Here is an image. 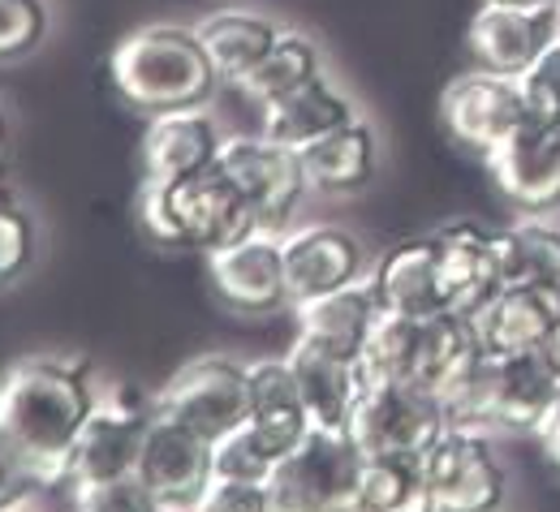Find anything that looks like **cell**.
Returning a JSON list of instances; mask_svg holds the SVG:
<instances>
[{"label": "cell", "instance_id": "7", "mask_svg": "<svg viewBox=\"0 0 560 512\" xmlns=\"http://www.w3.org/2000/svg\"><path fill=\"white\" fill-rule=\"evenodd\" d=\"M362 448L350 431H311L306 443L284 456L272 474L277 512H353L362 483Z\"/></svg>", "mask_w": 560, "mask_h": 512}, {"label": "cell", "instance_id": "22", "mask_svg": "<svg viewBox=\"0 0 560 512\" xmlns=\"http://www.w3.org/2000/svg\"><path fill=\"white\" fill-rule=\"evenodd\" d=\"M353 117H358V108L350 95L332 78H315L302 91L259 108V134L289 151H306L311 143L328 139L332 130L350 126Z\"/></svg>", "mask_w": 560, "mask_h": 512}, {"label": "cell", "instance_id": "35", "mask_svg": "<svg viewBox=\"0 0 560 512\" xmlns=\"http://www.w3.org/2000/svg\"><path fill=\"white\" fill-rule=\"evenodd\" d=\"M195 512H277L268 483H233V478H211L203 500Z\"/></svg>", "mask_w": 560, "mask_h": 512}, {"label": "cell", "instance_id": "14", "mask_svg": "<svg viewBox=\"0 0 560 512\" xmlns=\"http://www.w3.org/2000/svg\"><path fill=\"white\" fill-rule=\"evenodd\" d=\"M440 250V289L453 314L479 319L504 289V263H500V228L479 219H453L435 228Z\"/></svg>", "mask_w": 560, "mask_h": 512}, {"label": "cell", "instance_id": "28", "mask_svg": "<svg viewBox=\"0 0 560 512\" xmlns=\"http://www.w3.org/2000/svg\"><path fill=\"white\" fill-rule=\"evenodd\" d=\"M324 78V57H319V44L311 35H298V31H280V39L272 44V52L237 82V91L255 104V108H268L284 95L302 91L306 82Z\"/></svg>", "mask_w": 560, "mask_h": 512}, {"label": "cell", "instance_id": "25", "mask_svg": "<svg viewBox=\"0 0 560 512\" xmlns=\"http://www.w3.org/2000/svg\"><path fill=\"white\" fill-rule=\"evenodd\" d=\"M302 155V168H306V181L315 194H332V199H346L358 194L375 181V164H380V143H375V130L353 117L350 126L332 130L328 139L311 143Z\"/></svg>", "mask_w": 560, "mask_h": 512}, {"label": "cell", "instance_id": "15", "mask_svg": "<svg viewBox=\"0 0 560 512\" xmlns=\"http://www.w3.org/2000/svg\"><path fill=\"white\" fill-rule=\"evenodd\" d=\"M208 281L215 297L237 314H277L289 306L284 281V246L277 233H250L224 250H211Z\"/></svg>", "mask_w": 560, "mask_h": 512}, {"label": "cell", "instance_id": "33", "mask_svg": "<svg viewBox=\"0 0 560 512\" xmlns=\"http://www.w3.org/2000/svg\"><path fill=\"white\" fill-rule=\"evenodd\" d=\"M211 465H215V478H233V483H272V474H277V465L246 439V431L215 439Z\"/></svg>", "mask_w": 560, "mask_h": 512}, {"label": "cell", "instance_id": "32", "mask_svg": "<svg viewBox=\"0 0 560 512\" xmlns=\"http://www.w3.org/2000/svg\"><path fill=\"white\" fill-rule=\"evenodd\" d=\"M48 35L44 0H0V61L31 57Z\"/></svg>", "mask_w": 560, "mask_h": 512}, {"label": "cell", "instance_id": "30", "mask_svg": "<svg viewBox=\"0 0 560 512\" xmlns=\"http://www.w3.org/2000/svg\"><path fill=\"white\" fill-rule=\"evenodd\" d=\"M39 254V228L22 199L0 190V289L18 285Z\"/></svg>", "mask_w": 560, "mask_h": 512}, {"label": "cell", "instance_id": "41", "mask_svg": "<svg viewBox=\"0 0 560 512\" xmlns=\"http://www.w3.org/2000/svg\"><path fill=\"white\" fill-rule=\"evenodd\" d=\"M500 4H548V0H500Z\"/></svg>", "mask_w": 560, "mask_h": 512}, {"label": "cell", "instance_id": "29", "mask_svg": "<svg viewBox=\"0 0 560 512\" xmlns=\"http://www.w3.org/2000/svg\"><path fill=\"white\" fill-rule=\"evenodd\" d=\"M353 512H440L431 500L422 461L410 456H366Z\"/></svg>", "mask_w": 560, "mask_h": 512}, {"label": "cell", "instance_id": "34", "mask_svg": "<svg viewBox=\"0 0 560 512\" xmlns=\"http://www.w3.org/2000/svg\"><path fill=\"white\" fill-rule=\"evenodd\" d=\"M517 82H522V95H526L530 117L560 121V39Z\"/></svg>", "mask_w": 560, "mask_h": 512}, {"label": "cell", "instance_id": "21", "mask_svg": "<svg viewBox=\"0 0 560 512\" xmlns=\"http://www.w3.org/2000/svg\"><path fill=\"white\" fill-rule=\"evenodd\" d=\"M371 289L380 297L384 314H401V319H431L444 306L440 289V250H435V233L397 241L388 254L375 259L371 267Z\"/></svg>", "mask_w": 560, "mask_h": 512}, {"label": "cell", "instance_id": "12", "mask_svg": "<svg viewBox=\"0 0 560 512\" xmlns=\"http://www.w3.org/2000/svg\"><path fill=\"white\" fill-rule=\"evenodd\" d=\"M560 39V4H500L483 0L470 31H466V48L475 57L479 70L509 73L522 78L552 44Z\"/></svg>", "mask_w": 560, "mask_h": 512}, {"label": "cell", "instance_id": "10", "mask_svg": "<svg viewBox=\"0 0 560 512\" xmlns=\"http://www.w3.org/2000/svg\"><path fill=\"white\" fill-rule=\"evenodd\" d=\"M422 474L440 512H500L509 500V474L491 436L448 427L422 456Z\"/></svg>", "mask_w": 560, "mask_h": 512}, {"label": "cell", "instance_id": "20", "mask_svg": "<svg viewBox=\"0 0 560 512\" xmlns=\"http://www.w3.org/2000/svg\"><path fill=\"white\" fill-rule=\"evenodd\" d=\"M284 362L293 370V383H298V396L311 414V427L315 431H350L358 396L366 388L362 366L353 358H341V354H328L302 336L289 345Z\"/></svg>", "mask_w": 560, "mask_h": 512}, {"label": "cell", "instance_id": "39", "mask_svg": "<svg viewBox=\"0 0 560 512\" xmlns=\"http://www.w3.org/2000/svg\"><path fill=\"white\" fill-rule=\"evenodd\" d=\"M4 139H9V117H4V108H0V146H4Z\"/></svg>", "mask_w": 560, "mask_h": 512}, {"label": "cell", "instance_id": "9", "mask_svg": "<svg viewBox=\"0 0 560 512\" xmlns=\"http://www.w3.org/2000/svg\"><path fill=\"white\" fill-rule=\"evenodd\" d=\"M215 164L250 199L255 219H259V233L284 237L293 228V216H298V207H302V199L311 190L298 151L272 143L264 134H237V139H224Z\"/></svg>", "mask_w": 560, "mask_h": 512}, {"label": "cell", "instance_id": "13", "mask_svg": "<svg viewBox=\"0 0 560 512\" xmlns=\"http://www.w3.org/2000/svg\"><path fill=\"white\" fill-rule=\"evenodd\" d=\"M284 246V281H289V306L328 297L350 289L371 276L366 246L341 224H302L280 237Z\"/></svg>", "mask_w": 560, "mask_h": 512}, {"label": "cell", "instance_id": "1", "mask_svg": "<svg viewBox=\"0 0 560 512\" xmlns=\"http://www.w3.org/2000/svg\"><path fill=\"white\" fill-rule=\"evenodd\" d=\"M104 388L82 354H31L0 370V439L22 456L39 487L73 474V448Z\"/></svg>", "mask_w": 560, "mask_h": 512}, {"label": "cell", "instance_id": "31", "mask_svg": "<svg viewBox=\"0 0 560 512\" xmlns=\"http://www.w3.org/2000/svg\"><path fill=\"white\" fill-rule=\"evenodd\" d=\"M78 512H160L164 504L151 496L139 474H121L108 483H73Z\"/></svg>", "mask_w": 560, "mask_h": 512}, {"label": "cell", "instance_id": "8", "mask_svg": "<svg viewBox=\"0 0 560 512\" xmlns=\"http://www.w3.org/2000/svg\"><path fill=\"white\" fill-rule=\"evenodd\" d=\"M530 108L522 95V82L509 73L470 70L453 78L440 95V126L453 143L479 159H491L526 126Z\"/></svg>", "mask_w": 560, "mask_h": 512}, {"label": "cell", "instance_id": "5", "mask_svg": "<svg viewBox=\"0 0 560 512\" xmlns=\"http://www.w3.org/2000/svg\"><path fill=\"white\" fill-rule=\"evenodd\" d=\"M448 405L440 392H427L419 383H366L353 409L350 439L362 456H410L422 461L440 436L448 431Z\"/></svg>", "mask_w": 560, "mask_h": 512}, {"label": "cell", "instance_id": "40", "mask_svg": "<svg viewBox=\"0 0 560 512\" xmlns=\"http://www.w3.org/2000/svg\"><path fill=\"white\" fill-rule=\"evenodd\" d=\"M0 512H39V509H31L26 500H18V504H9V509H0Z\"/></svg>", "mask_w": 560, "mask_h": 512}, {"label": "cell", "instance_id": "42", "mask_svg": "<svg viewBox=\"0 0 560 512\" xmlns=\"http://www.w3.org/2000/svg\"><path fill=\"white\" fill-rule=\"evenodd\" d=\"M160 512H195V509H160Z\"/></svg>", "mask_w": 560, "mask_h": 512}, {"label": "cell", "instance_id": "19", "mask_svg": "<svg viewBox=\"0 0 560 512\" xmlns=\"http://www.w3.org/2000/svg\"><path fill=\"white\" fill-rule=\"evenodd\" d=\"M242 431L272 465L293 456L306 443V436L315 431L284 358L250 362V418Z\"/></svg>", "mask_w": 560, "mask_h": 512}, {"label": "cell", "instance_id": "26", "mask_svg": "<svg viewBox=\"0 0 560 512\" xmlns=\"http://www.w3.org/2000/svg\"><path fill=\"white\" fill-rule=\"evenodd\" d=\"M195 31H199V39L208 48L220 82H229V86H237L280 39L277 22L255 13V9H215Z\"/></svg>", "mask_w": 560, "mask_h": 512}, {"label": "cell", "instance_id": "36", "mask_svg": "<svg viewBox=\"0 0 560 512\" xmlns=\"http://www.w3.org/2000/svg\"><path fill=\"white\" fill-rule=\"evenodd\" d=\"M31 483H35V478H31V469L22 465V456L0 439V509L18 504V500H22V491H26Z\"/></svg>", "mask_w": 560, "mask_h": 512}, {"label": "cell", "instance_id": "24", "mask_svg": "<svg viewBox=\"0 0 560 512\" xmlns=\"http://www.w3.org/2000/svg\"><path fill=\"white\" fill-rule=\"evenodd\" d=\"M560 319V297L526 285H504L488 310L475 319L488 354H530L544 349Z\"/></svg>", "mask_w": 560, "mask_h": 512}, {"label": "cell", "instance_id": "2", "mask_svg": "<svg viewBox=\"0 0 560 512\" xmlns=\"http://www.w3.org/2000/svg\"><path fill=\"white\" fill-rule=\"evenodd\" d=\"M108 78L117 95L147 117L208 108L220 91V73L199 31L177 22H151L130 31L108 57Z\"/></svg>", "mask_w": 560, "mask_h": 512}, {"label": "cell", "instance_id": "3", "mask_svg": "<svg viewBox=\"0 0 560 512\" xmlns=\"http://www.w3.org/2000/svg\"><path fill=\"white\" fill-rule=\"evenodd\" d=\"M448 422L483 436H539L560 401V370L544 349L483 354L444 392Z\"/></svg>", "mask_w": 560, "mask_h": 512}, {"label": "cell", "instance_id": "27", "mask_svg": "<svg viewBox=\"0 0 560 512\" xmlns=\"http://www.w3.org/2000/svg\"><path fill=\"white\" fill-rule=\"evenodd\" d=\"M504 285H526L560 297V228L544 216H522L500 228Z\"/></svg>", "mask_w": 560, "mask_h": 512}, {"label": "cell", "instance_id": "4", "mask_svg": "<svg viewBox=\"0 0 560 512\" xmlns=\"http://www.w3.org/2000/svg\"><path fill=\"white\" fill-rule=\"evenodd\" d=\"M139 219L147 241H155L164 250H199V254L224 250V246L259 233L250 199L220 164H211L177 186L142 181Z\"/></svg>", "mask_w": 560, "mask_h": 512}, {"label": "cell", "instance_id": "43", "mask_svg": "<svg viewBox=\"0 0 560 512\" xmlns=\"http://www.w3.org/2000/svg\"><path fill=\"white\" fill-rule=\"evenodd\" d=\"M557 4H560V0H557Z\"/></svg>", "mask_w": 560, "mask_h": 512}, {"label": "cell", "instance_id": "6", "mask_svg": "<svg viewBox=\"0 0 560 512\" xmlns=\"http://www.w3.org/2000/svg\"><path fill=\"white\" fill-rule=\"evenodd\" d=\"M151 401L160 418H173L186 431L215 443L242 431L250 418V362H237L229 354H203L182 366Z\"/></svg>", "mask_w": 560, "mask_h": 512}, {"label": "cell", "instance_id": "23", "mask_svg": "<svg viewBox=\"0 0 560 512\" xmlns=\"http://www.w3.org/2000/svg\"><path fill=\"white\" fill-rule=\"evenodd\" d=\"M298 310V336L328 349V354H341V358H362L375 323H380V297L371 289V276L358 281L350 289H337L328 297H315V301H302L293 306Z\"/></svg>", "mask_w": 560, "mask_h": 512}, {"label": "cell", "instance_id": "18", "mask_svg": "<svg viewBox=\"0 0 560 512\" xmlns=\"http://www.w3.org/2000/svg\"><path fill=\"white\" fill-rule=\"evenodd\" d=\"M224 134L215 126L208 108H186V112H164L151 117L147 134H142L139 159L142 181L147 186H177L190 181L195 172L211 168L220 159Z\"/></svg>", "mask_w": 560, "mask_h": 512}, {"label": "cell", "instance_id": "11", "mask_svg": "<svg viewBox=\"0 0 560 512\" xmlns=\"http://www.w3.org/2000/svg\"><path fill=\"white\" fill-rule=\"evenodd\" d=\"M155 401H142L135 388H108L82 427L73 448V483H108L121 474H135L142 456V439L151 431Z\"/></svg>", "mask_w": 560, "mask_h": 512}, {"label": "cell", "instance_id": "16", "mask_svg": "<svg viewBox=\"0 0 560 512\" xmlns=\"http://www.w3.org/2000/svg\"><path fill=\"white\" fill-rule=\"evenodd\" d=\"M500 194L526 212L548 216L560 207V121L526 117V126L488 159Z\"/></svg>", "mask_w": 560, "mask_h": 512}, {"label": "cell", "instance_id": "17", "mask_svg": "<svg viewBox=\"0 0 560 512\" xmlns=\"http://www.w3.org/2000/svg\"><path fill=\"white\" fill-rule=\"evenodd\" d=\"M211 448L215 443H208L203 436H195L182 422L155 414L151 431L142 439V456L135 474L151 487V496L164 509H195L211 487V478H215Z\"/></svg>", "mask_w": 560, "mask_h": 512}, {"label": "cell", "instance_id": "37", "mask_svg": "<svg viewBox=\"0 0 560 512\" xmlns=\"http://www.w3.org/2000/svg\"><path fill=\"white\" fill-rule=\"evenodd\" d=\"M539 443H544V456L552 461V469L560 474V401L552 405V414L544 418V427H539Z\"/></svg>", "mask_w": 560, "mask_h": 512}, {"label": "cell", "instance_id": "38", "mask_svg": "<svg viewBox=\"0 0 560 512\" xmlns=\"http://www.w3.org/2000/svg\"><path fill=\"white\" fill-rule=\"evenodd\" d=\"M544 354H548L552 366L560 370V319H557V328H552V336H548V345H544Z\"/></svg>", "mask_w": 560, "mask_h": 512}]
</instances>
